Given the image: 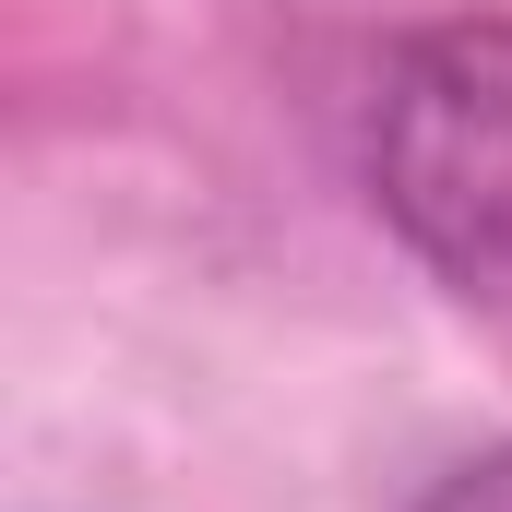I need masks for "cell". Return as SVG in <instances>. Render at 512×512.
<instances>
[{
  "label": "cell",
  "mask_w": 512,
  "mask_h": 512,
  "mask_svg": "<svg viewBox=\"0 0 512 512\" xmlns=\"http://www.w3.org/2000/svg\"><path fill=\"white\" fill-rule=\"evenodd\" d=\"M358 179L429 286L512 310V12H441L382 48Z\"/></svg>",
  "instance_id": "6da1fadb"
},
{
  "label": "cell",
  "mask_w": 512,
  "mask_h": 512,
  "mask_svg": "<svg viewBox=\"0 0 512 512\" xmlns=\"http://www.w3.org/2000/svg\"><path fill=\"white\" fill-rule=\"evenodd\" d=\"M405 512H512V441L465 453V465H441V477H429Z\"/></svg>",
  "instance_id": "7a4b0ae2"
}]
</instances>
